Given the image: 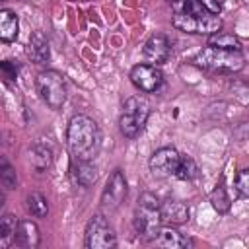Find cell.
<instances>
[{"mask_svg": "<svg viewBox=\"0 0 249 249\" xmlns=\"http://www.w3.org/2000/svg\"><path fill=\"white\" fill-rule=\"evenodd\" d=\"M27 210L31 216L35 218H47L49 214V204H47V198L41 195V193H31L27 195Z\"/></svg>", "mask_w": 249, "mask_h": 249, "instance_id": "603a6c76", "label": "cell"}, {"mask_svg": "<svg viewBox=\"0 0 249 249\" xmlns=\"http://www.w3.org/2000/svg\"><path fill=\"white\" fill-rule=\"evenodd\" d=\"M189 206L183 200H175L169 198L165 202H161V218L163 224H171V226H181L189 222Z\"/></svg>", "mask_w": 249, "mask_h": 249, "instance_id": "4fadbf2b", "label": "cell"}, {"mask_svg": "<svg viewBox=\"0 0 249 249\" xmlns=\"http://www.w3.org/2000/svg\"><path fill=\"white\" fill-rule=\"evenodd\" d=\"M134 230L136 233L146 239V241H154L163 226V218H161V202L158 200V196L154 193H142L136 208H134Z\"/></svg>", "mask_w": 249, "mask_h": 249, "instance_id": "7a4b0ae2", "label": "cell"}, {"mask_svg": "<svg viewBox=\"0 0 249 249\" xmlns=\"http://www.w3.org/2000/svg\"><path fill=\"white\" fill-rule=\"evenodd\" d=\"M179 160H181V154L173 148V146H163L160 150H156L150 160H148V165H150V171L158 177H169V175H175V169L179 165Z\"/></svg>", "mask_w": 249, "mask_h": 249, "instance_id": "30bf717a", "label": "cell"}, {"mask_svg": "<svg viewBox=\"0 0 249 249\" xmlns=\"http://www.w3.org/2000/svg\"><path fill=\"white\" fill-rule=\"evenodd\" d=\"M16 243H18L19 247H23V249H35V247H39V243H41V233H39L37 224L31 222V220H19Z\"/></svg>", "mask_w": 249, "mask_h": 249, "instance_id": "2e32d148", "label": "cell"}, {"mask_svg": "<svg viewBox=\"0 0 249 249\" xmlns=\"http://www.w3.org/2000/svg\"><path fill=\"white\" fill-rule=\"evenodd\" d=\"M142 54H144V58H146L150 64H156V66H158V64H163V62L169 58V54H171V45H169V41H167L165 35L156 33V35H152V37L144 43Z\"/></svg>", "mask_w": 249, "mask_h": 249, "instance_id": "8fae6325", "label": "cell"}, {"mask_svg": "<svg viewBox=\"0 0 249 249\" xmlns=\"http://www.w3.org/2000/svg\"><path fill=\"white\" fill-rule=\"evenodd\" d=\"M19 220L14 214H4L0 218V249H10L18 239Z\"/></svg>", "mask_w": 249, "mask_h": 249, "instance_id": "ac0fdd59", "label": "cell"}, {"mask_svg": "<svg viewBox=\"0 0 249 249\" xmlns=\"http://www.w3.org/2000/svg\"><path fill=\"white\" fill-rule=\"evenodd\" d=\"M29 161H31V165H33L35 169H39V171L47 169V167L51 165V161H53V148H51L49 144H43V142L35 144V146L29 150Z\"/></svg>", "mask_w": 249, "mask_h": 249, "instance_id": "d6986e66", "label": "cell"}, {"mask_svg": "<svg viewBox=\"0 0 249 249\" xmlns=\"http://www.w3.org/2000/svg\"><path fill=\"white\" fill-rule=\"evenodd\" d=\"M35 88L39 97L51 107L60 109L66 101V80L56 70H43L35 78Z\"/></svg>", "mask_w": 249, "mask_h": 249, "instance_id": "5b68a950", "label": "cell"}, {"mask_svg": "<svg viewBox=\"0 0 249 249\" xmlns=\"http://www.w3.org/2000/svg\"><path fill=\"white\" fill-rule=\"evenodd\" d=\"M0 181H2V187L4 189H16L18 185V175H16V169L8 163V160H2L0 163Z\"/></svg>", "mask_w": 249, "mask_h": 249, "instance_id": "cb8c5ba5", "label": "cell"}, {"mask_svg": "<svg viewBox=\"0 0 249 249\" xmlns=\"http://www.w3.org/2000/svg\"><path fill=\"white\" fill-rule=\"evenodd\" d=\"M25 53H27V56H29V60L33 64H45V62H49V58H51V47H49V41L45 39V35L39 33V31L31 33Z\"/></svg>", "mask_w": 249, "mask_h": 249, "instance_id": "5bb4252c", "label": "cell"}, {"mask_svg": "<svg viewBox=\"0 0 249 249\" xmlns=\"http://www.w3.org/2000/svg\"><path fill=\"white\" fill-rule=\"evenodd\" d=\"M0 68H2V72H4V76H6L8 80H16V78H18V64H16V62L4 60V62L0 64Z\"/></svg>", "mask_w": 249, "mask_h": 249, "instance_id": "484cf974", "label": "cell"}, {"mask_svg": "<svg viewBox=\"0 0 249 249\" xmlns=\"http://www.w3.org/2000/svg\"><path fill=\"white\" fill-rule=\"evenodd\" d=\"M210 204L218 214H228L230 212L231 200H230V196H228V193H226V189L222 185L214 187V191L210 193Z\"/></svg>", "mask_w": 249, "mask_h": 249, "instance_id": "7402d4cb", "label": "cell"}, {"mask_svg": "<svg viewBox=\"0 0 249 249\" xmlns=\"http://www.w3.org/2000/svg\"><path fill=\"white\" fill-rule=\"evenodd\" d=\"M175 177L179 181H193L198 177V165L191 156H181L179 165L175 169Z\"/></svg>", "mask_w": 249, "mask_h": 249, "instance_id": "44dd1931", "label": "cell"}, {"mask_svg": "<svg viewBox=\"0 0 249 249\" xmlns=\"http://www.w3.org/2000/svg\"><path fill=\"white\" fill-rule=\"evenodd\" d=\"M84 245L88 249H111L117 245L115 231L103 214H93L88 220L84 231Z\"/></svg>", "mask_w": 249, "mask_h": 249, "instance_id": "52a82bcc", "label": "cell"}, {"mask_svg": "<svg viewBox=\"0 0 249 249\" xmlns=\"http://www.w3.org/2000/svg\"><path fill=\"white\" fill-rule=\"evenodd\" d=\"M70 175H72V181L80 187H91L99 173H97V167L89 161H80V160H72V165H70Z\"/></svg>", "mask_w": 249, "mask_h": 249, "instance_id": "9a60e30c", "label": "cell"}, {"mask_svg": "<svg viewBox=\"0 0 249 249\" xmlns=\"http://www.w3.org/2000/svg\"><path fill=\"white\" fill-rule=\"evenodd\" d=\"M154 243H156L158 247H165V249H183V247H191V245H193V241H191L187 235H183V233H181L175 226H171V224L161 226V230H160L158 237L154 239Z\"/></svg>", "mask_w": 249, "mask_h": 249, "instance_id": "7c38bea8", "label": "cell"}, {"mask_svg": "<svg viewBox=\"0 0 249 249\" xmlns=\"http://www.w3.org/2000/svg\"><path fill=\"white\" fill-rule=\"evenodd\" d=\"M173 27L185 33H204L212 35L222 29V19L218 14H212L208 10H200L195 14H173L171 18Z\"/></svg>", "mask_w": 249, "mask_h": 249, "instance_id": "8992f818", "label": "cell"}, {"mask_svg": "<svg viewBox=\"0 0 249 249\" xmlns=\"http://www.w3.org/2000/svg\"><path fill=\"white\" fill-rule=\"evenodd\" d=\"M235 189H237V193L241 196L249 198V167H245V169H241L237 173V177H235Z\"/></svg>", "mask_w": 249, "mask_h": 249, "instance_id": "d4e9b609", "label": "cell"}, {"mask_svg": "<svg viewBox=\"0 0 249 249\" xmlns=\"http://www.w3.org/2000/svg\"><path fill=\"white\" fill-rule=\"evenodd\" d=\"M195 64L208 72H239L245 64V58L239 51H226L206 45L196 53Z\"/></svg>", "mask_w": 249, "mask_h": 249, "instance_id": "3957f363", "label": "cell"}, {"mask_svg": "<svg viewBox=\"0 0 249 249\" xmlns=\"http://www.w3.org/2000/svg\"><path fill=\"white\" fill-rule=\"evenodd\" d=\"M130 82L144 93H156L161 89L163 86V72L156 66V64H150V62H144V64H136L132 66L130 70Z\"/></svg>", "mask_w": 249, "mask_h": 249, "instance_id": "ba28073f", "label": "cell"}, {"mask_svg": "<svg viewBox=\"0 0 249 249\" xmlns=\"http://www.w3.org/2000/svg\"><path fill=\"white\" fill-rule=\"evenodd\" d=\"M126 196V179H124V173L121 169H115L111 171V175L107 177V183H105V189L101 193V208L103 210H117L123 200Z\"/></svg>", "mask_w": 249, "mask_h": 249, "instance_id": "9c48e42d", "label": "cell"}, {"mask_svg": "<svg viewBox=\"0 0 249 249\" xmlns=\"http://www.w3.org/2000/svg\"><path fill=\"white\" fill-rule=\"evenodd\" d=\"M19 35V19L14 10L2 8L0 10V39L4 43L16 41Z\"/></svg>", "mask_w": 249, "mask_h": 249, "instance_id": "e0dca14e", "label": "cell"}, {"mask_svg": "<svg viewBox=\"0 0 249 249\" xmlns=\"http://www.w3.org/2000/svg\"><path fill=\"white\" fill-rule=\"evenodd\" d=\"M198 2H200V6L204 10H208L212 14H220L222 12V2L220 0H198Z\"/></svg>", "mask_w": 249, "mask_h": 249, "instance_id": "4316f807", "label": "cell"}, {"mask_svg": "<svg viewBox=\"0 0 249 249\" xmlns=\"http://www.w3.org/2000/svg\"><path fill=\"white\" fill-rule=\"evenodd\" d=\"M150 117V103L142 95H132L123 103V113L119 117L121 134L126 138H136Z\"/></svg>", "mask_w": 249, "mask_h": 249, "instance_id": "277c9868", "label": "cell"}, {"mask_svg": "<svg viewBox=\"0 0 249 249\" xmlns=\"http://www.w3.org/2000/svg\"><path fill=\"white\" fill-rule=\"evenodd\" d=\"M208 45L210 47H218V49H226V51H239V53L243 49L241 41L235 35H231V33H220V31L218 33H212L208 37Z\"/></svg>", "mask_w": 249, "mask_h": 249, "instance_id": "ffe728a7", "label": "cell"}, {"mask_svg": "<svg viewBox=\"0 0 249 249\" xmlns=\"http://www.w3.org/2000/svg\"><path fill=\"white\" fill-rule=\"evenodd\" d=\"M66 146L72 160L89 161L101 148V130L88 115H74L66 128Z\"/></svg>", "mask_w": 249, "mask_h": 249, "instance_id": "6da1fadb", "label": "cell"}]
</instances>
